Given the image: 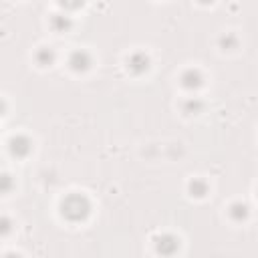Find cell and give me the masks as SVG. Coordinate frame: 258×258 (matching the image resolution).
Instances as JSON below:
<instances>
[{"mask_svg": "<svg viewBox=\"0 0 258 258\" xmlns=\"http://www.w3.org/2000/svg\"><path fill=\"white\" fill-rule=\"evenodd\" d=\"M61 214L69 222H83L91 214V202L81 194H71V196L63 200Z\"/></svg>", "mask_w": 258, "mask_h": 258, "instance_id": "cell-1", "label": "cell"}, {"mask_svg": "<svg viewBox=\"0 0 258 258\" xmlns=\"http://www.w3.org/2000/svg\"><path fill=\"white\" fill-rule=\"evenodd\" d=\"M180 248V240L176 238L174 234H161L156 238V250L163 256H171V254H176Z\"/></svg>", "mask_w": 258, "mask_h": 258, "instance_id": "cell-2", "label": "cell"}, {"mask_svg": "<svg viewBox=\"0 0 258 258\" xmlns=\"http://www.w3.org/2000/svg\"><path fill=\"white\" fill-rule=\"evenodd\" d=\"M8 147H10V154H12V156H16V158H25V156L31 154L32 143H31V139L25 137V135H16V137L10 139Z\"/></svg>", "mask_w": 258, "mask_h": 258, "instance_id": "cell-3", "label": "cell"}, {"mask_svg": "<svg viewBox=\"0 0 258 258\" xmlns=\"http://www.w3.org/2000/svg\"><path fill=\"white\" fill-rule=\"evenodd\" d=\"M69 64L71 69L77 71V73H83L91 67V57L87 51H75L71 57H69Z\"/></svg>", "mask_w": 258, "mask_h": 258, "instance_id": "cell-4", "label": "cell"}, {"mask_svg": "<svg viewBox=\"0 0 258 258\" xmlns=\"http://www.w3.org/2000/svg\"><path fill=\"white\" fill-rule=\"evenodd\" d=\"M127 67H129V71H131V73L141 75V73H145V71L149 69V59H147L143 53H135V55L129 57Z\"/></svg>", "mask_w": 258, "mask_h": 258, "instance_id": "cell-5", "label": "cell"}, {"mask_svg": "<svg viewBox=\"0 0 258 258\" xmlns=\"http://www.w3.org/2000/svg\"><path fill=\"white\" fill-rule=\"evenodd\" d=\"M202 75L198 71H194V69H188L184 75H182V85L186 89H198L200 85H202Z\"/></svg>", "mask_w": 258, "mask_h": 258, "instance_id": "cell-6", "label": "cell"}, {"mask_svg": "<svg viewBox=\"0 0 258 258\" xmlns=\"http://www.w3.org/2000/svg\"><path fill=\"white\" fill-rule=\"evenodd\" d=\"M228 214H230V218H232V220L242 222V220L248 218V206H246V204H240V202H236V204L230 206Z\"/></svg>", "mask_w": 258, "mask_h": 258, "instance_id": "cell-7", "label": "cell"}, {"mask_svg": "<svg viewBox=\"0 0 258 258\" xmlns=\"http://www.w3.org/2000/svg\"><path fill=\"white\" fill-rule=\"evenodd\" d=\"M51 27L57 31V32H64L67 29H71V18L69 16H63V14H55L51 18Z\"/></svg>", "mask_w": 258, "mask_h": 258, "instance_id": "cell-8", "label": "cell"}, {"mask_svg": "<svg viewBox=\"0 0 258 258\" xmlns=\"http://www.w3.org/2000/svg\"><path fill=\"white\" fill-rule=\"evenodd\" d=\"M206 192H208V184H206L204 180H192V182H190V194H192V196L204 198Z\"/></svg>", "mask_w": 258, "mask_h": 258, "instance_id": "cell-9", "label": "cell"}, {"mask_svg": "<svg viewBox=\"0 0 258 258\" xmlns=\"http://www.w3.org/2000/svg\"><path fill=\"white\" fill-rule=\"evenodd\" d=\"M36 61H38L40 67H49V64L55 61V53L51 49H40L36 53Z\"/></svg>", "mask_w": 258, "mask_h": 258, "instance_id": "cell-10", "label": "cell"}, {"mask_svg": "<svg viewBox=\"0 0 258 258\" xmlns=\"http://www.w3.org/2000/svg\"><path fill=\"white\" fill-rule=\"evenodd\" d=\"M14 188V182L8 174H0V194H8Z\"/></svg>", "mask_w": 258, "mask_h": 258, "instance_id": "cell-11", "label": "cell"}, {"mask_svg": "<svg viewBox=\"0 0 258 258\" xmlns=\"http://www.w3.org/2000/svg\"><path fill=\"white\" fill-rule=\"evenodd\" d=\"M202 101H198V99H190V101H186V105H184V111L186 113H200L202 111Z\"/></svg>", "mask_w": 258, "mask_h": 258, "instance_id": "cell-12", "label": "cell"}, {"mask_svg": "<svg viewBox=\"0 0 258 258\" xmlns=\"http://www.w3.org/2000/svg\"><path fill=\"white\" fill-rule=\"evenodd\" d=\"M12 232V220L6 216H0V236H6Z\"/></svg>", "mask_w": 258, "mask_h": 258, "instance_id": "cell-13", "label": "cell"}, {"mask_svg": "<svg viewBox=\"0 0 258 258\" xmlns=\"http://www.w3.org/2000/svg\"><path fill=\"white\" fill-rule=\"evenodd\" d=\"M236 42H238V40H236V36H232V34H226V36H222L220 38V45H222V49L226 51H230V49H234L236 47Z\"/></svg>", "mask_w": 258, "mask_h": 258, "instance_id": "cell-14", "label": "cell"}, {"mask_svg": "<svg viewBox=\"0 0 258 258\" xmlns=\"http://www.w3.org/2000/svg\"><path fill=\"white\" fill-rule=\"evenodd\" d=\"M59 2H61V6H64V8L75 10V8L83 6V2H85V0H59Z\"/></svg>", "mask_w": 258, "mask_h": 258, "instance_id": "cell-15", "label": "cell"}, {"mask_svg": "<svg viewBox=\"0 0 258 258\" xmlns=\"http://www.w3.org/2000/svg\"><path fill=\"white\" fill-rule=\"evenodd\" d=\"M2 113H4V103L0 101V115H2Z\"/></svg>", "mask_w": 258, "mask_h": 258, "instance_id": "cell-16", "label": "cell"}, {"mask_svg": "<svg viewBox=\"0 0 258 258\" xmlns=\"http://www.w3.org/2000/svg\"><path fill=\"white\" fill-rule=\"evenodd\" d=\"M202 4H210V2H214V0H200Z\"/></svg>", "mask_w": 258, "mask_h": 258, "instance_id": "cell-17", "label": "cell"}]
</instances>
